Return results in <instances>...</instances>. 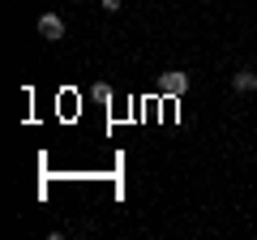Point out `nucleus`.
<instances>
[{"label": "nucleus", "mask_w": 257, "mask_h": 240, "mask_svg": "<svg viewBox=\"0 0 257 240\" xmlns=\"http://www.w3.org/2000/svg\"><path fill=\"white\" fill-rule=\"evenodd\" d=\"M159 90H163L167 99H180V94L189 90V73H184V69H167V73L159 77Z\"/></svg>", "instance_id": "obj_1"}, {"label": "nucleus", "mask_w": 257, "mask_h": 240, "mask_svg": "<svg viewBox=\"0 0 257 240\" xmlns=\"http://www.w3.org/2000/svg\"><path fill=\"white\" fill-rule=\"evenodd\" d=\"M39 35L52 39V43H60L64 39V18L60 13H43V18H39Z\"/></svg>", "instance_id": "obj_2"}, {"label": "nucleus", "mask_w": 257, "mask_h": 240, "mask_svg": "<svg viewBox=\"0 0 257 240\" xmlns=\"http://www.w3.org/2000/svg\"><path fill=\"white\" fill-rule=\"evenodd\" d=\"M231 90H240V94L257 90V69H236L231 73Z\"/></svg>", "instance_id": "obj_3"}, {"label": "nucleus", "mask_w": 257, "mask_h": 240, "mask_svg": "<svg viewBox=\"0 0 257 240\" xmlns=\"http://www.w3.org/2000/svg\"><path fill=\"white\" fill-rule=\"evenodd\" d=\"M120 5H124V0H99V9H103V13H120Z\"/></svg>", "instance_id": "obj_4"}]
</instances>
